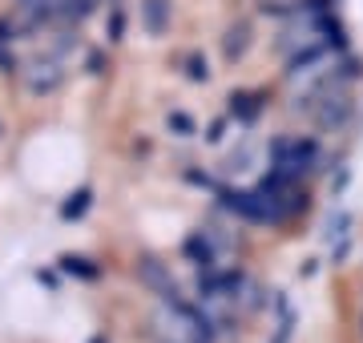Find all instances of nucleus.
Returning <instances> with one entry per match:
<instances>
[{
    "label": "nucleus",
    "instance_id": "f257e3e1",
    "mask_svg": "<svg viewBox=\"0 0 363 343\" xmlns=\"http://www.w3.org/2000/svg\"><path fill=\"white\" fill-rule=\"evenodd\" d=\"M315 162H319V145L311 137H274L271 142V170L291 178V182L311 174Z\"/></svg>",
    "mask_w": 363,
    "mask_h": 343
},
{
    "label": "nucleus",
    "instance_id": "f03ea898",
    "mask_svg": "<svg viewBox=\"0 0 363 343\" xmlns=\"http://www.w3.org/2000/svg\"><path fill=\"white\" fill-rule=\"evenodd\" d=\"M218 198H222V210L238 214L242 223H255V226H283L286 223V214L262 190H218Z\"/></svg>",
    "mask_w": 363,
    "mask_h": 343
},
{
    "label": "nucleus",
    "instance_id": "7ed1b4c3",
    "mask_svg": "<svg viewBox=\"0 0 363 343\" xmlns=\"http://www.w3.org/2000/svg\"><path fill=\"white\" fill-rule=\"evenodd\" d=\"M133 275H138V283H142V287L154 291L162 303H174V299H182L178 279L169 275V263H162L157 254H142V259L133 263Z\"/></svg>",
    "mask_w": 363,
    "mask_h": 343
},
{
    "label": "nucleus",
    "instance_id": "20e7f679",
    "mask_svg": "<svg viewBox=\"0 0 363 343\" xmlns=\"http://www.w3.org/2000/svg\"><path fill=\"white\" fill-rule=\"evenodd\" d=\"M182 254H186L198 271H210L214 259H218V254H214V238H210V230H190L186 242H182Z\"/></svg>",
    "mask_w": 363,
    "mask_h": 343
},
{
    "label": "nucleus",
    "instance_id": "39448f33",
    "mask_svg": "<svg viewBox=\"0 0 363 343\" xmlns=\"http://www.w3.org/2000/svg\"><path fill=\"white\" fill-rule=\"evenodd\" d=\"M230 101V118H238L242 125H255L262 113V93H250V89H238L226 97Z\"/></svg>",
    "mask_w": 363,
    "mask_h": 343
},
{
    "label": "nucleus",
    "instance_id": "423d86ee",
    "mask_svg": "<svg viewBox=\"0 0 363 343\" xmlns=\"http://www.w3.org/2000/svg\"><path fill=\"white\" fill-rule=\"evenodd\" d=\"M169 16H174L169 0H142V28L150 33V37H162V33H166Z\"/></svg>",
    "mask_w": 363,
    "mask_h": 343
},
{
    "label": "nucleus",
    "instance_id": "0eeeda50",
    "mask_svg": "<svg viewBox=\"0 0 363 343\" xmlns=\"http://www.w3.org/2000/svg\"><path fill=\"white\" fill-rule=\"evenodd\" d=\"M247 49H250V25L247 21H238V25H230L226 28V37H222V57L234 65V61L247 57Z\"/></svg>",
    "mask_w": 363,
    "mask_h": 343
},
{
    "label": "nucleus",
    "instance_id": "6e6552de",
    "mask_svg": "<svg viewBox=\"0 0 363 343\" xmlns=\"http://www.w3.org/2000/svg\"><path fill=\"white\" fill-rule=\"evenodd\" d=\"M327 53H331L327 45H303L298 53L286 57V77H303V73H311V65H319Z\"/></svg>",
    "mask_w": 363,
    "mask_h": 343
},
{
    "label": "nucleus",
    "instance_id": "1a4fd4ad",
    "mask_svg": "<svg viewBox=\"0 0 363 343\" xmlns=\"http://www.w3.org/2000/svg\"><path fill=\"white\" fill-rule=\"evenodd\" d=\"M33 73H28V89L33 93H52L57 85H61V69H57V61H37V65H28Z\"/></svg>",
    "mask_w": 363,
    "mask_h": 343
},
{
    "label": "nucleus",
    "instance_id": "9d476101",
    "mask_svg": "<svg viewBox=\"0 0 363 343\" xmlns=\"http://www.w3.org/2000/svg\"><path fill=\"white\" fill-rule=\"evenodd\" d=\"M89 206H93V190L89 186H81V190H73V194L61 202V218H65V223H77V218H85Z\"/></svg>",
    "mask_w": 363,
    "mask_h": 343
},
{
    "label": "nucleus",
    "instance_id": "9b49d317",
    "mask_svg": "<svg viewBox=\"0 0 363 343\" xmlns=\"http://www.w3.org/2000/svg\"><path fill=\"white\" fill-rule=\"evenodd\" d=\"M61 271L73 279H85V283H93V279H101V266L89 263L85 254H61Z\"/></svg>",
    "mask_w": 363,
    "mask_h": 343
},
{
    "label": "nucleus",
    "instance_id": "f8f14e48",
    "mask_svg": "<svg viewBox=\"0 0 363 343\" xmlns=\"http://www.w3.org/2000/svg\"><path fill=\"white\" fill-rule=\"evenodd\" d=\"M347 235H351V214L347 210H331L327 223H323V238L327 242H339V238H347Z\"/></svg>",
    "mask_w": 363,
    "mask_h": 343
},
{
    "label": "nucleus",
    "instance_id": "ddd939ff",
    "mask_svg": "<svg viewBox=\"0 0 363 343\" xmlns=\"http://www.w3.org/2000/svg\"><path fill=\"white\" fill-rule=\"evenodd\" d=\"M16 4H21L33 21H49V16H57V9H61V0H16Z\"/></svg>",
    "mask_w": 363,
    "mask_h": 343
},
{
    "label": "nucleus",
    "instance_id": "4468645a",
    "mask_svg": "<svg viewBox=\"0 0 363 343\" xmlns=\"http://www.w3.org/2000/svg\"><path fill=\"white\" fill-rule=\"evenodd\" d=\"M279 311H283V319H279L271 343H291V335H295V327H298V315L291 311V307H279Z\"/></svg>",
    "mask_w": 363,
    "mask_h": 343
},
{
    "label": "nucleus",
    "instance_id": "2eb2a0df",
    "mask_svg": "<svg viewBox=\"0 0 363 343\" xmlns=\"http://www.w3.org/2000/svg\"><path fill=\"white\" fill-rule=\"evenodd\" d=\"M186 77L198 81V85H206V81H210V65H206V57H198V53L186 57Z\"/></svg>",
    "mask_w": 363,
    "mask_h": 343
},
{
    "label": "nucleus",
    "instance_id": "dca6fc26",
    "mask_svg": "<svg viewBox=\"0 0 363 343\" xmlns=\"http://www.w3.org/2000/svg\"><path fill=\"white\" fill-rule=\"evenodd\" d=\"M166 125H169V133H178V137H190V133H198V125H194V118H190V113H169Z\"/></svg>",
    "mask_w": 363,
    "mask_h": 343
},
{
    "label": "nucleus",
    "instance_id": "f3484780",
    "mask_svg": "<svg viewBox=\"0 0 363 343\" xmlns=\"http://www.w3.org/2000/svg\"><path fill=\"white\" fill-rule=\"evenodd\" d=\"M121 37H125V13L113 9V13H109V40H121Z\"/></svg>",
    "mask_w": 363,
    "mask_h": 343
},
{
    "label": "nucleus",
    "instance_id": "a211bd4d",
    "mask_svg": "<svg viewBox=\"0 0 363 343\" xmlns=\"http://www.w3.org/2000/svg\"><path fill=\"white\" fill-rule=\"evenodd\" d=\"M222 137H226V118H218V121H210V130H206V142H210V145H218Z\"/></svg>",
    "mask_w": 363,
    "mask_h": 343
},
{
    "label": "nucleus",
    "instance_id": "6ab92c4d",
    "mask_svg": "<svg viewBox=\"0 0 363 343\" xmlns=\"http://www.w3.org/2000/svg\"><path fill=\"white\" fill-rule=\"evenodd\" d=\"M359 327H363V319H359Z\"/></svg>",
    "mask_w": 363,
    "mask_h": 343
}]
</instances>
